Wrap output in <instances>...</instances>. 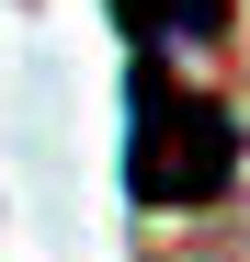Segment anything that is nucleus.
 <instances>
[{
  "label": "nucleus",
  "instance_id": "2",
  "mask_svg": "<svg viewBox=\"0 0 250 262\" xmlns=\"http://www.w3.org/2000/svg\"><path fill=\"white\" fill-rule=\"evenodd\" d=\"M114 12H125L137 46H182V57H205V46L239 34V0H114Z\"/></svg>",
  "mask_w": 250,
  "mask_h": 262
},
{
  "label": "nucleus",
  "instance_id": "1",
  "mask_svg": "<svg viewBox=\"0 0 250 262\" xmlns=\"http://www.w3.org/2000/svg\"><path fill=\"white\" fill-rule=\"evenodd\" d=\"M125 183H137V205H171V216L216 205L239 183V114L182 92L159 57H137V160H125Z\"/></svg>",
  "mask_w": 250,
  "mask_h": 262
}]
</instances>
